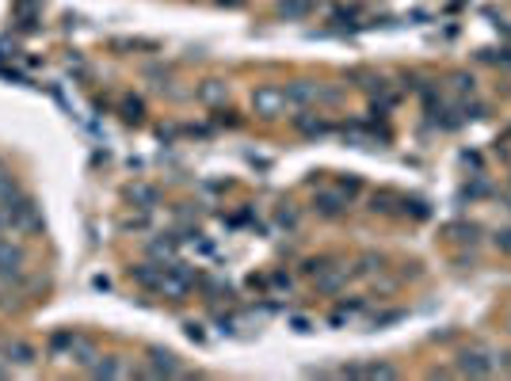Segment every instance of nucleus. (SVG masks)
Segmentation results:
<instances>
[{
    "label": "nucleus",
    "mask_w": 511,
    "mask_h": 381,
    "mask_svg": "<svg viewBox=\"0 0 511 381\" xmlns=\"http://www.w3.org/2000/svg\"><path fill=\"white\" fill-rule=\"evenodd\" d=\"M252 111L260 118H275L286 111V88H275V84H263L252 92Z\"/></svg>",
    "instance_id": "obj_1"
},
{
    "label": "nucleus",
    "mask_w": 511,
    "mask_h": 381,
    "mask_svg": "<svg viewBox=\"0 0 511 381\" xmlns=\"http://www.w3.org/2000/svg\"><path fill=\"white\" fill-rule=\"evenodd\" d=\"M149 358H153V366H149L153 377H161V374H168V377L183 374V362H180L172 351H149Z\"/></svg>",
    "instance_id": "obj_2"
},
{
    "label": "nucleus",
    "mask_w": 511,
    "mask_h": 381,
    "mask_svg": "<svg viewBox=\"0 0 511 381\" xmlns=\"http://www.w3.org/2000/svg\"><path fill=\"white\" fill-rule=\"evenodd\" d=\"M317 96H320V88H317V84H309V81H294L290 88H286V103H294V107H309V103H317Z\"/></svg>",
    "instance_id": "obj_3"
},
{
    "label": "nucleus",
    "mask_w": 511,
    "mask_h": 381,
    "mask_svg": "<svg viewBox=\"0 0 511 381\" xmlns=\"http://www.w3.org/2000/svg\"><path fill=\"white\" fill-rule=\"evenodd\" d=\"M458 370H462V374H470V377H488V374H492V362H488L485 355L462 351L458 355Z\"/></svg>",
    "instance_id": "obj_4"
},
{
    "label": "nucleus",
    "mask_w": 511,
    "mask_h": 381,
    "mask_svg": "<svg viewBox=\"0 0 511 381\" xmlns=\"http://www.w3.org/2000/svg\"><path fill=\"white\" fill-rule=\"evenodd\" d=\"M19 267H24V248L0 240V275H16Z\"/></svg>",
    "instance_id": "obj_5"
},
{
    "label": "nucleus",
    "mask_w": 511,
    "mask_h": 381,
    "mask_svg": "<svg viewBox=\"0 0 511 381\" xmlns=\"http://www.w3.org/2000/svg\"><path fill=\"white\" fill-rule=\"evenodd\" d=\"M130 275H134V283H141L146 290H161V283H164V267H153V263L130 267Z\"/></svg>",
    "instance_id": "obj_6"
},
{
    "label": "nucleus",
    "mask_w": 511,
    "mask_h": 381,
    "mask_svg": "<svg viewBox=\"0 0 511 381\" xmlns=\"http://www.w3.org/2000/svg\"><path fill=\"white\" fill-rule=\"evenodd\" d=\"M198 99H203V103H210V107L226 103V99H229V84H226V81H206L203 88H198Z\"/></svg>",
    "instance_id": "obj_7"
},
{
    "label": "nucleus",
    "mask_w": 511,
    "mask_h": 381,
    "mask_svg": "<svg viewBox=\"0 0 511 381\" xmlns=\"http://www.w3.org/2000/svg\"><path fill=\"white\" fill-rule=\"evenodd\" d=\"M317 210H320L325 218H340L343 210H348V198L336 195V190H328V195H317Z\"/></svg>",
    "instance_id": "obj_8"
},
{
    "label": "nucleus",
    "mask_w": 511,
    "mask_h": 381,
    "mask_svg": "<svg viewBox=\"0 0 511 381\" xmlns=\"http://www.w3.org/2000/svg\"><path fill=\"white\" fill-rule=\"evenodd\" d=\"M4 355H8V362H35V351H31V347L27 343H8L4 347Z\"/></svg>",
    "instance_id": "obj_9"
},
{
    "label": "nucleus",
    "mask_w": 511,
    "mask_h": 381,
    "mask_svg": "<svg viewBox=\"0 0 511 381\" xmlns=\"http://www.w3.org/2000/svg\"><path fill=\"white\" fill-rule=\"evenodd\" d=\"M16 16L24 19V27H35V19H39V4H35V0H19V4H16Z\"/></svg>",
    "instance_id": "obj_10"
},
{
    "label": "nucleus",
    "mask_w": 511,
    "mask_h": 381,
    "mask_svg": "<svg viewBox=\"0 0 511 381\" xmlns=\"http://www.w3.org/2000/svg\"><path fill=\"white\" fill-rule=\"evenodd\" d=\"M279 12L290 16V19H302L309 12V0H279Z\"/></svg>",
    "instance_id": "obj_11"
},
{
    "label": "nucleus",
    "mask_w": 511,
    "mask_h": 381,
    "mask_svg": "<svg viewBox=\"0 0 511 381\" xmlns=\"http://www.w3.org/2000/svg\"><path fill=\"white\" fill-rule=\"evenodd\" d=\"M12 198H19V187H16V179L0 168V203H12Z\"/></svg>",
    "instance_id": "obj_12"
},
{
    "label": "nucleus",
    "mask_w": 511,
    "mask_h": 381,
    "mask_svg": "<svg viewBox=\"0 0 511 381\" xmlns=\"http://www.w3.org/2000/svg\"><path fill=\"white\" fill-rule=\"evenodd\" d=\"M298 130L302 133H309V138H320V133H325L328 126L320 118H309V115H298Z\"/></svg>",
    "instance_id": "obj_13"
},
{
    "label": "nucleus",
    "mask_w": 511,
    "mask_h": 381,
    "mask_svg": "<svg viewBox=\"0 0 511 381\" xmlns=\"http://www.w3.org/2000/svg\"><path fill=\"white\" fill-rule=\"evenodd\" d=\"M359 374H366V377H397V370L385 366V362H374V366H359Z\"/></svg>",
    "instance_id": "obj_14"
},
{
    "label": "nucleus",
    "mask_w": 511,
    "mask_h": 381,
    "mask_svg": "<svg viewBox=\"0 0 511 381\" xmlns=\"http://www.w3.org/2000/svg\"><path fill=\"white\" fill-rule=\"evenodd\" d=\"M92 374H96V377H118V374H126V370H122L118 362H96Z\"/></svg>",
    "instance_id": "obj_15"
},
{
    "label": "nucleus",
    "mask_w": 511,
    "mask_h": 381,
    "mask_svg": "<svg viewBox=\"0 0 511 381\" xmlns=\"http://www.w3.org/2000/svg\"><path fill=\"white\" fill-rule=\"evenodd\" d=\"M450 81H454V88H458V92H470V96H473V76H470V73H454Z\"/></svg>",
    "instance_id": "obj_16"
},
{
    "label": "nucleus",
    "mask_w": 511,
    "mask_h": 381,
    "mask_svg": "<svg viewBox=\"0 0 511 381\" xmlns=\"http://www.w3.org/2000/svg\"><path fill=\"white\" fill-rule=\"evenodd\" d=\"M130 198H138V203H153V198H157V190H153V187H138V190H130Z\"/></svg>",
    "instance_id": "obj_17"
},
{
    "label": "nucleus",
    "mask_w": 511,
    "mask_h": 381,
    "mask_svg": "<svg viewBox=\"0 0 511 381\" xmlns=\"http://www.w3.org/2000/svg\"><path fill=\"white\" fill-rule=\"evenodd\" d=\"M153 255H164V260H168V255H172V240H153Z\"/></svg>",
    "instance_id": "obj_18"
},
{
    "label": "nucleus",
    "mask_w": 511,
    "mask_h": 381,
    "mask_svg": "<svg viewBox=\"0 0 511 381\" xmlns=\"http://www.w3.org/2000/svg\"><path fill=\"white\" fill-rule=\"evenodd\" d=\"M126 118L130 122H141V103H138V99H130V103H126Z\"/></svg>",
    "instance_id": "obj_19"
},
{
    "label": "nucleus",
    "mask_w": 511,
    "mask_h": 381,
    "mask_svg": "<svg viewBox=\"0 0 511 381\" xmlns=\"http://www.w3.org/2000/svg\"><path fill=\"white\" fill-rule=\"evenodd\" d=\"M290 328H294V332H313V324H309L305 317H294V320H290Z\"/></svg>",
    "instance_id": "obj_20"
},
{
    "label": "nucleus",
    "mask_w": 511,
    "mask_h": 381,
    "mask_svg": "<svg viewBox=\"0 0 511 381\" xmlns=\"http://www.w3.org/2000/svg\"><path fill=\"white\" fill-rule=\"evenodd\" d=\"M496 244H500V248H504V252H511V229L496 233Z\"/></svg>",
    "instance_id": "obj_21"
},
{
    "label": "nucleus",
    "mask_w": 511,
    "mask_h": 381,
    "mask_svg": "<svg viewBox=\"0 0 511 381\" xmlns=\"http://www.w3.org/2000/svg\"><path fill=\"white\" fill-rule=\"evenodd\" d=\"M218 4H221V8H241L244 0H218Z\"/></svg>",
    "instance_id": "obj_22"
}]
</instances>
